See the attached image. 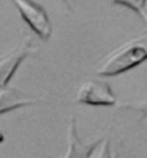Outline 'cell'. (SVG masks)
<instances>
[{
	"instance_id": "6",
	"label": "cell",
	"mask_w": 147,
	"mask_h": 158,
	"mask_svg": "<svg viewBox=\"0 0 147 158\" xmlns=\"http://www.w3.org/2000/svg\"><path fill=\"white\" fill-rule=\"evenodd\" d=\"M39 102H42L41 98H35V96L29 95L28 92H23L15 86L0 89V115L12 112L19 108L36 105Z\"/></svg>"
},
{
	"instance_id": "9",
	"label": "cell",
	"mask_w": 147,
	"mask_h": 158,
	"mask_svg": "<svg viewBox=\"0 0 147 158\" xmlns=\"http://www.w3.org/2000/svg\"><path fill=\"white\" fill-rule=\"evenodd\" d=\"M95 158H120L118 154H114L113 150H111V141L110 138H105L104 142H102V147L100 148V152Z\"/></svg>"
},
{
	"instance_id": "3",
	"label": "cell",
	"mask_w": 147,
	"mask_h": 158,
	"mask_svg": "<svg viewBox=\"0 0 147 158\" xmlns=\"http://www.w3.org/2000/svg\"><path fill=\"white\" fill-rule=\"evenodd\" d=\"M74 102L91 106H115L117 98L108 82L100 79H88L76 89Z\"/></svg>"
},
{
	"instance_id": "2",
	"label": "cell",
	"mask_w": 147,
	"mask_h": 158,
	"mask_svg": "<svg viewBox=\"0 0 147 158\" xmlns=\"http://www.w3.org/2000/svg\"><path fill=\"white\" fill-rule=\"evenodd\" d=\"M13 4L20 19L29 26V29L41 40H49L52 36V23L42 4L38 2H28V0H15Z\"/></svg>"
},
{
	"instance_id": "4",
	"label": "cell",
	"mask_w": 147,
	"mask_h": 158,
	"mask_svg": "<svg viewBox=\"0 0 147 158\" xmlns=\"http://www.w3.org/2000/svg\"><path fill=\"white\" fill-rule=\"evenodd\" d=\"M33 50H36V48L32 43V40L26 39L22 43H19L15 49L9 50L7 53L0 56V89L9 86V82L12 81L19 66Z\"/></svg>"
},
{
	"instance_id": "8",
	"label": "cell",
	"mask_w": 147,
	"mask_h": 158,
	"mask_svg": "<svg viewBox=\"0 0 147 158\" xmlns=\"http://www.w3.org/2000/svg\"><path fill=\"white\" fill-rule=\"evenodd\" d=\"M118 108L134 111V112H139L141 117L147 118V95L143 96V98H139V99H134V101L120 102V104H118Z\"/></svg>"
},
{
	"instance_id": "5",
	"label": "cell",
	"mask_w": 147,
	"mask_h": 158,
	"mask_svg": "<svg viewBox=\"0 0 147 158\" xmlns=\"http://www.w3.org/2000/svg\"><path fill=\"white\" fill-rule=\"evenodd\" d=\"M104 142V137H100L94 141H84L78 134L76 118L72 117L68 124V150L63 158H91L98 147Z\"/></svg>"
},
{
	"instance_id": "1",
	"label": "cell",
	"mask_w": 147,
	"mask_h": 158,
	"mask_svg": "<svg viewBox=\"0 0 147 158\" xmlns=\"http://www.w3.org/2000/svg\"><path fill=\"white\" fill-rule=\"evenodd\" d=\"M146 60L147 32L115 48L111 53L105 56L95 73L101 78H113V76H118L134 69L136 66L141 65Z\"/></svg>"
},
{
	"instance_id": "7",
	"label": "cell",
	"mask_w": 147,
	"mask_h": 158,
	"mask_svg": "<svg viewBox=\"0 0 147 158\" xmlns=\"http://www.w3.org/2000/svg\"><path fill=\"white\" fill-rule=\"evenodd\" d=\"M114 6H121L131 12H134L137 16L143 19V22L147 25V2L146 0H121V2H113Z\"/></svg>"
},
{
	"instance_id": "10",
	"label": "cell",
	"mask_w": 147,
	"mask_h": 158,
	"mask_svg": "<svg viewBox=\"0 0 147 158\" xmlns=\"http://www.w3.org/2000/svg\"><path fill=\"white\" fill-rule=\"evenodd\" d=\"M4 141V135H3V134H2V132H0V144H2V142H3Z\"/></svg>"
}]
</instances>
